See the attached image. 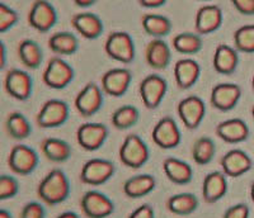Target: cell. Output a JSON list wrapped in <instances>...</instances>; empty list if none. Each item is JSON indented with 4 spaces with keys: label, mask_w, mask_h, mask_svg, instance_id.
Segmentation results:
<instances>
[{
    "label": "cell",
    "mask_w": 254,
    "mask_h": 218,
    "mask_svg": "<svg viewBox=\"0 0 254 218\" xmlns=\"http://www.w3.org/2000/svg\"><path fill=\"white\" fill-rule=\"evenodd\" d=\"M37 195L46 206H56L66 201L70 195V181L61 169L47 172L37 187Z\"/></svg>",
    "instance_id": "obj_1"
},
{
    "label": "cell",
    "mask_w": 254,
    "mask_h": 218,
    "mask_svg": "<svg viewBox=\"0 0 254 218\" xmlns=\"http://www.w3.org/2000/svg\"><path fill=\"white\" fill-rule=\"evenodd\" d=\"M119 156L125 166L131 169H140L149 161L150 151L145 141L136 133L126 136L120 147Z\"/></svg>",
    "instance_id": "obj_2"
},
{
    "label": "cell",
    "mask_w": 254,
    "mask_h": 218,
    "mask_svg": "<svg viewBox=\"0 0 254 218\" xmlns=\"http://www.w3.org/2000/svg\"><path fill=\"white\" fill-rule=\"evenodd\" d=\"M104 51L108 57L121 63H131L135 60V42L128 32H111L104 43Z\"/></svg>",
    "instance_id": "obj_3"
},
{
    "label": "cell",
    "mask_w": 254,
    "mask_h": 218,
    "mask_svg": "<svg viewBox=\"0 0 254 218\" xmlns=\"http://www.w3.org/2000/svg\"><path fill=\"white\" fill-rule=\"evenodd\" d=\"M74 78H75L74 67L59 56L50 58L42 75L45 85L55 90L65 89L72 83Z\"/></svg>",
    "instance_id": "obj_4"
},
{
    "label": "cell",
    "mask_w": 254,
    "mask_h": 218,
    "mask_svg": "<svg viewBox=\"0 0 254 218\" xmlns=\"http://www.w3.org/2000/svg\"><path fill=\"white\" fill-rule=\"evenodd\" d=\"M70 109L66 102L61 99H50L45 102L38 110L36 123L40 128H58L66 123Z\"/></svg>",
    "instance_id": "obj_5"
},
{
    "label": "cell",
    "mask_w": 254,
    "mask_h": 218,
    "mask_svg": "<svg viewBox=\"0 0 254 218\" xmlns=\"http://www.w3.org/2000/svg\"><path fill=\"white\" fill-rule=\"evenodd\" d=\"M116 171L115 164L107 159H90L84 163L80 170V181L92 187H99L107 183Z\"/></svg>",
    "instance_id": "obj_6"
},
{
    "label": "cell",
    "mask_w": 254,
    "mask_h": 218,
    "mask_svg": "<svg viewBox=\"0 0 254 218\" xmlns=\"http://www.w3.org/2000/svg\"><path fill=\"white\" fill-rule=\"evenodd\" d=\"M37 152L28 145H15L12 147L8 156V166L17 175L27 176L37 169Z\"/></svg>",
    "instance_id": "obj_7"
},
{
    "label": "cell",
    "mask_w": 254,
    "mask_h": 218,
    "mask_svg": "<svg viewBox=\"0 0 254 218\" xmlns=\"http://www.w3.org/2000/svg\"><path fill=\"white\" fill-rule=\"evenodd\" d=\"M80 208L87 218H107L115 212V203L104 193L88 190L81 195Z\"/></svg>",
    "instance_id": "obj_8"
},
{
    "label": "cell",
    "mask_w": 254,
    "mask_h": 218,
    "mask_svg": "<svg viewBox=\"0 0 254 218\" xmlns=\"http://www.w3.org/2000/svg\"><path fill=\"white\" fill-rule=\"evenodd\" d=\"M168 92V83L163 76L158 74L147 75L140 83L139 93L141 97L142 104L147 109L158 108L162 104L165 94Z\"/></svg>",
    "instance_id": "obj_9"
},
{
    "label": "cell",
    "mask_w": 254,
    "mask_h": 218,
    "mask_svg": "<svg viewBox=\"0 0 254 218\" xmlns=\"http://www.w3.org/2000/svg\"><path fill=\"white\" fill-rule=\"evenodd\" d=\"M177 112L186 128L193 131L202 123L206 114V104L198 95H188L179 102L177 106Z\"/></svg>",
    "instance_id": "obj_10"
},
{
    "label": "cell",
    "mask_w": 254,
    "mask_h": 218,
    "mask_svg": "<svg viewBox=\"0 0 254 218\" xmlns=\"http://www.w3.org/2000/svg\"><path fill=\"white\" fill-rule=\"evenodd\" d=\"M153 142L163 150H172L179 146L182 133L173 117H163L151 131Z\"/></svg>",
    "instance_id": "obj_11"
},
{
    "label": "cell",
    "mask_w": 254,
    "mask_h": 218,
    "mask_svg": "<svg viewBox=\"0 0 254 218\" xmlns=\"http://www.w3.org/2000/svg\"><path fill=\"white\" fill-rule=\"evenodd\" d=\"M58 23V12L55 6L46 0H36L28 13V24L40 33L51 31Z\"/></svg>",
    "instance_id": "obj_12"
},
{
    "label": "cell",
    "mask_w": 254,
    "mask_h": 218,
    "mask_svg": "<svg viewBox=\"0 0 254 218\" xmlns=\"http://www.w3.org/2000/svg\"><path fill=\"white\" fill-rule=\"evenodd\" d=\"M4 89H5L6 94L17 101H27L31 98L32 92H33L32 76L24 70H8L5 74V79H4Z\"/></svg>",
    "instance_id": "obj_13"
},
{
    "label": "cell",
    "mask_w": 254,
    "mask_h": 218,
    "mask_svg": "<svg viewBox=\"0 0 254 218\" xmlns=\"http://www.w3.org/2000/svg\"><path fill=\"white\" fill-rule=\"evenodd\" d=\"M74 106L81 117H92L98 113L103 106V90L97 84L90 81L78 93Z\"/></svg>",
    "instance_id": "obj_14"
},
{
    "label": "cell",
    "mask_w": 254,
    "mask_h": 218,
    "mask_svg": "<svg viewBox=\"0 0 254 218\" xmlns=\"http://www.w3.org/2000/svg\"><path fill=\"white\" fill-rule=\"evenodd\" d=\"M108 138V128L103 123L88 122L83 123L76 129L78 145L85 151H97L104 145Z\"/></svg>",
    "instance_id": "obj_15"
},
{
    "label": "cell",
    "mask_w": 254,
    "mask_h": 218,
    "mask_svg": "<svg viewBox=\"0 0 254 218\" xmlns=\"http://www.w3.org/2000/svg\"><path fill=\"white\" fill-rule=\"evenodd\" d=\"M242 98V88L234 83L216 84L210 95V104L220 112L234 109Z\"/></svg>",
    "instance_id": "obj_16"
},
{
    "label": "cell",
    "mask_w": 254,
    "mask_h": 218,
    "mask_svg": "<svg viewBox=\"0 0 254 218\" xmlns=\"http://www.w3.org/2000/svg\"><path fill=\"white\" fill-rule=\"evenodd\" d=\"M132 81V74L128 69L116 67L103 74L101 79V86L104 94L113 98H120L128 90Z\"/></svg>",
    "instance_id": "obj_17"
},
{
    "label": "cell",
    "mask_w": 254,
    "mask_h": 218,
    "mask_svg": "<svg viewBox=\"0 0 254 218\" xmlns=\"http://www.w3.org/2000/svg\"><path fill=\"white\" fill-rule=\"evenodd\" d=\"M222 172L229 178H239L249 171L253 166V161L246 151L233 149L224 154L220 159Z\"/></svg>",
    "instance_id": "obj_18"
},
{
    "label": "cell",
    "mask_w": 254,
    "mask_h": 218,
    "mask_svg": "<svg viewBox=\"0 0 254 218\" xmlns=\"http://www.w3.org/2000/svg\"><path fill=\"white\" fill-rule=\"evenodd\" d=\"M222 10L219 5H203L197 10L194 29L199 36L211 35L222 26Z\"/></svg>",
    "instance_id": "obj_19"
},
{
    "label": "cell",
    "mask_w": 254,
    "mask_h": 218,
    "mask_svg": "<svg viewBox=\"0 0 254 218\" xmlns=\"http://www.w3.org/2000/svg\"><path fill=\"white\" fill-rule=\"evenodd\" d=\"M215 133L226 144H240L249 138L251 131L246 122L240 118H230L220 122L215 128Z\"/></svg>",
    "instance_id": "obj_20"
},
{
    "label": "cell",
    "mask_w": 254,
    "mask_h": 218,
    "mask_svg": "<svg viewBox=\"0 0 254 218\" xmlns=\"http://www.w3.org/2000/svg\"><path fill=\"white\" fill-rule=\"evenodd\" d=\"M71 26L81 37L87 40H97L101 37L104 29L101 18L90 12H81L72 15Z\"/></svg>",
    "instance_id": "obj_21"
},
{
    "label": "cell",
    "mask_w": 254,
    "mask_h": 218,
    "mask_svg": "<svg viewBox=\"0 0 254 218\" xmlns=\"http://www.w3.org/2000/svg\"><path fill=\"white\" fill-rule=\"evenodd\" d=\"M174 80L179 89L187 90L196 85L201 75V66L193 58H181L174 65Z\"/></svg>",
    "instance_id": "obj_22"
},
{
    "label": "cell",
    "mask_w": 254,
    "mask_h": 218,
    "mask_svg": "<svg viewBox=\"0 0 254 218\" xmlns=\"http://www.w3.org/2000/svg\"><path fill=\"white\" fill-rule=\"evenodd\" d=\"M228 193V179L221 171H211L203 178L202 197L208 204L217 203Z\"/></svg>",
    "instance_id": "obj_23"
},
{
    "label": "cell",
    "mask_w": 254,
    "mask_h": 218,
    "mask_svg": "<svg viewBox=\"0 0 254 218\" xmlns=\"http://www.w3.org/2000/svg\"><path fill=\"white\" fill-rule=\"evenodd\" d=\"M145 58L151 69H167L172 60L171 47L164 40H151L145 50Z\"/></svg>",
    "instance_id": "obj_24"
},
{
    "label": "cell",
    "mask_w": 254,
    "mask_h": 218,
    "mask_svg": "<svg viewBox=\"0 0 254 218\" xmlns=\"http://www.w3.org/2000/svg\"><path fill=\"white\" fill-rule=\"evenodd\" d=\"M215 71L221 75L234 74L239 65V54L235 47H231L226 43H221L216 47L212 60Z\"/></svg>",
    "instance_id": "obj_25"
},
{
    "label": "cell",
    "mask_w": 254,
    "mask_h": 218,
    "mask_svg": "<svg viewBox=\"0 0 254 218\" xmlns=\"http://www.w3.org/2000/svg\"><path fill=\"white\" fill-rule=\"evenodd\" d=\"M163 171L168 180L177 185H186L193 178V169L188 163L177 158H167L163 161Z\"/></svg>",
    "instance_id": "obj_26"
},
{
    "label": "cell",
    "mask_w": 254,
    "mask_h": 218,
    "mask_svg": "<svg viewBox=\"0 0 254 218\" xmlns=\"http://www.w3.org/2000/svg\"><path fill=\"white\" fill-rule=\"evenodd\" d=\"M156 187V179L151 174H139L124 183V193L127 198L139 199L150 194Z\"/></svg>",
    "instance_id": "obj_27"
},
{
    "label": "cell",
    "mask_w": 254,
    "mask_h": 218,
    "mask_svg": "<svg viewBox=\"0 0 254 218\" xmlns=\"http://www.w3.org/2000/svg\"><path fill=\"white\" fill-rule=\"evenodd\" d=\"M41 151L51 163H65L71 156V146L61 138L47 137L41 142Z\"/></svg>",
    "instance_id": "obj_28"
},
{
    "label": "cell",
    "mask_w": 254,
    "mask_h": 218,
    "mask_svg": "<svg viewBox=\"0 0 254 218\" xmlns=\"http://www.w3.org/2000/svg\"><path fill=\"white\" fill-rule=\"evenodd\" d=\"M49 49L51 50L56 56H71L75 54L79 49V41L76 36L71 32H56L49 38Z\"/></svg>",
    "instance_id": "obj_29"
},
{
    "label": "cell",
    "mask_w": 254,
    "mask_h": 218,
    "mask_svg": "<svg viewBox=\"0 0 254 218\" xmlns=\"http://www.w3.org/2000/svg\"><path fill=\"white\" fill-rule=\"evenodd\" d=\"M141 26L147 36L154 40H163L172 31V22L169 18L162 14H144L141 18Z\"/></svg>",
    "instance_id": "obj_30"
},
{
    "label": "cell",
    "mask_w": 254,
    "mask_h": 218,
    "mask_svg": "<svg viewBox=\"0 0 254 218\" xmlns=\"http://www.w3.org/2000/svg\"><path fill=\"white\" fill-rule=\"evenodd\" d=\"M18 56L27 69L36 70L42 65L44 61V51L33 40H23L18 45Z\"/></svg>",
    "instance_id": "obj_31"
},
{
    "label": "cell",
    "mask_w": 254,
    "mask_h": 218,
    "mask_svg": "<svg viewBox=\"0 0 254 218\" xmlns=\"http://www.w3.org/2000/svg\"><path fill=\"white\" fill-rule=\"evenodd\" d=\"M198 204V198L193 193H179L168 198L167 210L177 216H188L196 212Z\"/></svg>",
    "instance_id": "obj_32"
},
{
    "label": "cell",
    "mask_w": 254,
    "mask_h": 218,
    "mask_svg": "<svg viewBox=\"0 0 254 218\" xmlns=\"http://www.w3.org/2000/svg\"><path fill=\"white\" fill-rule=\"evenodd\" d=\"M5 129L6 133L14 140H24L31 135L32 126L23 113L12 112L5 119Z\"/></svg>",
    "instance_id": "obj_33"
},
{
    "label": "cell",
    "mask_w": 254,
    "mask_h": 218,
    "mask_svg": "<svg viewBox=\"0 0 254 218\" xmlns=\"http://www.w3.org/2000/svg\"><path fill=\"white\" fill-rule=\"evenodd\" d=\"M140 112L139 109L135 106L131 104H126V106H121L116 109L112 113L111 117V122L115 128L120 129V131H125V129L132 128L137 122H139Z\"/></svg>",
    "instance_id": "obj_34"
},
{
    "label": "cell",
    "mask_w": 254,
    "mask_h": 218,
    "mask_svg": "<svg viewBox=\"0 0 254 218\" xmlns=\"http://www.w3.org/2000/svg\"><path fill=\"white\" fill-rule=\"evenodd\" d=\"M215 154H216V145L214 140L210 137H199L194 141L192 146V158L197 165H207L214 160Z\"/></svg>",
    "instance_id": "obj_35"
},
{
    "label": "cell",
    "mask_w": 254,
    "mask_h": 218,
    "mask_svg": "<svg viewBox=\"0 0 254 218\" xmlns=\"http://www.w3.org/2000/svg\"><path fill=\"white\" fill-rule=\"evenodd\" d=\"M202 43L201 36L197 33H188V32H183V33L174 36L173 41H172L174 50L183 54H197L202 49Z\"/></svg>",
    "instance_id": "obj_36"
},
{
    "label": "cell",
    "mask_w": 254,
    "mask_h": 218,
    "mask_svg": "<svg viewBox=\"0 0 254 218\" xmlns=\"http://www.w3.org/2000/svg\"><path fill=\"white\" fill-rule=\"evenodd\" d=\"M234 47L238 52L254 54V24L242 26L234 32Z\"/></svg>",
    "instance_id": "obj_37"
},
{
    "label": "cell",
    "mask_w": 254,
    "mask_h": 218,
    "mask_svg": "<svg viewBox=\"0 0 254 218\" xmlns=\"http://www.w3.org/2000/svg\"><path fill=\"white\" fill-rule=\"evenodd\" d=\"M19 22V13L6 5L5 3H0V32L5 33L12 29Z\"/></svg>",
    "instance_id": "obj_38"
},
{
    "label": "cell",
    "mask_w": 254,
    "mask_h": 218,
    "mask_svg": "<svg viewBox=\"0 0 254 218\" xmlns=\"http://www.w3.org/2000/svg\"><path fill=\"white\" fill-rule=\"evenodd\" d=\"M18 192H19V183L14 176L6 175V174L0 176V199L1 201H9L14 198Z\"/></svg>",
    "instance_id": "obj_39"
},
{
    "label": "cell",
    "mask_w": 254,
    "mask_h": 218,
    "mask_svg": "<svg viewBox=\"0 0 254 218\" xmlns=\"http://www.w3.org/2000/svg\"><path fill=\"white\" fill-rule=\"evenodd\" d=\"M19 218H46V208L40 202H28L20 211Z\"/></svg>",
    "instance_id": "obj_40"
},
{
    "label": "cell",
    "mask_w": 254,
    "mask_h": 218,
    "mask_svg": "<svg viewBox=\"0 0 254 218\" xmlns=\"http://www.w3.org/2000/svg\"><path fill=\"white\" fill-rule=\"evenodd\" d=\"M249 216H251L249 207L246 203H237L229 207L222 218H249Z\"/></svg>",
    "instance_id": "obj_41"
},
{
    "label": "cell",
    "mask_w": 254,
    "mask_h": 218,
    "mask_svg": "<svg viewBox=\"0 0 254 218\" xmlns=\"http://www.w3.org/2000/svg\"><path fill=\"white\" fill-rule=\"evenodd\" d=\"M127 218H155V211L149 203H144L133 210Z\"/></svg>",
    "instance_id": "obj_42"
},
{
    "label": "cell",
    "mask_w": 254,
    "mask_h": 218,
    "mask_svg": "<svg viewBox=\"0 0 254 218\" xmlns=\"http://www.w3.org/2000/svg\"><path fill=\"white\" fill-rule=\"evenodd\" d=\"M233 5L243 15H254V0H233Z\"/></svg>",
    "instance_id": "obj_43"
},
{
    "label": "cell",
    "mask_w": 254,
    "mask_h": 218,
    "mask_svg": "<svg viewBox=\"0 0 254 218\" xmlns=\"http://www.w3.org/2000/svg\"><path fill=\"white\" fill-rule=\"evenodd\" d=\"M139 4L142 8H160V6H164L167 1L165 0H140Z\"/></svg>",
    "instance_id": "obj_44"
},
{
    "label": "cell",
    "mask_w": 254,
    "mask_h": 218,
    "mask_svg": "<svg viewBox=\"0 0 254 218\" xmlns=\"http://www.w3.org/2000/svg\"><path fill=\"white\" fill-rule=\"evenodd\" d=\"M6 66V47L3 41H0V70H4Z\"/></svg>",
    "instance_id": "obj_45"
},
{
    "label": "cell",
    "mask_w": 254,
    "mask_h": 218,
    "mask_svg": "<svg viewBox=\"0 0 254 218\" xmlns=\"http://www.w3.org/2000/svg\"><path fill=\"white\" fill-rule=\"evenodd\" d=\"M74 4L79 8H89L95 4V0H74Z\"/></svg>",
    "instance_id": "obj_46"
},
{
    "label": "cell",
    "mask_w": 254,
    "mask_h": 218,
    "mask_svg": "<svg viewBox=\"0 0 254 218\" xmlns=\"http://www.w3.org/2000/svg\"><path fill=\"white\" fill-rule=\"evenodd\" d=\"M56 218H80V217H79V215H76L75 212H72V211H66V212L60 213Z\"/></svg>",
    "instance_id": "obj_47"
},
{
    "label": "cell",
    "mask_w": 254,
    "mask_h": 218,
    "mask_svg": "<svg viewBox=\"0 0 254 218\" xmlns=\"http://www.w3.org/2000/svg\"><path fill=\"white\" fill-rule=\"evenodd\" d=\"M0 218H13V216L8 210H5V208H1V210H0Z\"/></svg>",
    "instance_id": "obj_48"
},
{
    "label": "cell",
    "mask_w": 254,
    "mask_h": 218,
    "mask_svg": "<svg viewBox=\"0 0 254 218\" xmlns=\"http://www.w3.org/2000/svg\"><path fill=\"white\" fill-rule=\"evenodd\" d=\"M251 199L253 201V203H254V181L252 183V185H251Z\"/></svg>",
    "instance_id": "obj_49"
},
{
    "label": "cell",
    "mask_w": 254,
    "mask_h": 218,
    "mask_svg": "<svg viewBox=\"0 0 254 218\" xmlns=\"http://www.w3.org/2000/svg\"><path fill=\"white\" fill-rule=\"evenodd\" d=\"M252 89L254 92V74H253V78H252Z\"/></svg>",
    "instance_id": "obj_50"
},
{
    "label": "cell",
    "mask_w": 254,
    "mask_h": 218,
    "mask_svg": "<svg viewBox=\"0 0 254 218\" xmlns=\"http://www.w3.org/2000/svg\"><path fill=\"white\" fill-rule=\"evenodd\" d=\"M252 117H253V119H254V106L252 107Z\"/></svg>",
    "instance_id": "obj_51"
}]
</instances>
